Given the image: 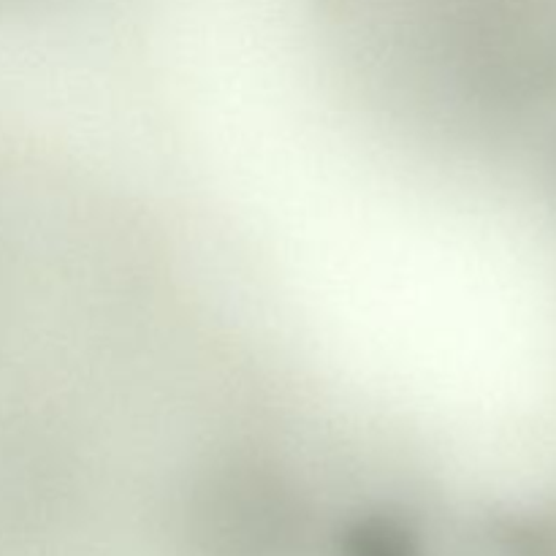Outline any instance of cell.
Listing matches in <instances>:
<instances>
[{"label":"cell","mask_w":556,"mask_h":556,"mask_svg":"<svg viewBox=\"0 0 556 556\" xmlns=\"http://www.w3.org/2000/svg\"><path fill=\"white\" fill-rule=\"evenodd\" d=\"M351 556H418V548L413 546L410 538L400 527L389 521H375V525L362 527L353 532Z\"/></svg>","instance_id":"1"}]
</instances>
